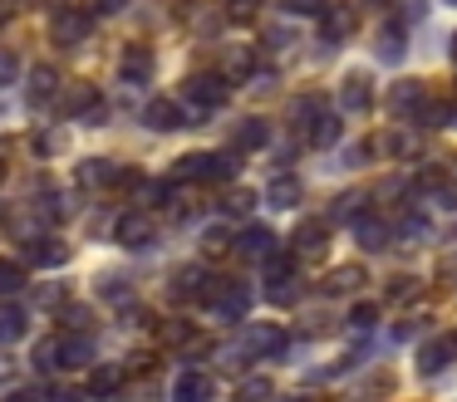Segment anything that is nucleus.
Masks as SVG:
<instances>
[{
	"instance_id": "1",
	"label": "nucleus",
	"mask_w": 457,
	"mask_h": 402,
	"mask_svg": "<svg viewBox=\"0 0 457 402\" xmlns=\"http://www.w3.org/2000/svg\"><path fill=\"white\" fill-rule=\"evenodd\" d=\"M89 363H94V339H89V333H70V329H64L60 339H50V343L35 349V368H40V373H50V368L79 373V368H89Z\"/></svg>"
},
{
	"instance_id": "2",
	"label": "nucleus",
	"mask_w": 457,
	"mask_h": 402,
	"mask_svg": "<svg viewBox=\"0 0 457 402\" xmlns=\"http://www.w3.org/2000/svg\"><path fill=\"white\" fill-rule=\"evenodd\" d=\"M241 152H187L172 162V182H231Z\"/></svg>"
},
{
	"instance_id": "3",
	"label": "nucleus",
	"mask_w": 457,
	"mask_h": 402,
	"mask_svg": "<svg viewBox=\"0 0 457 402\" xmlns=\"http://www.w3.org/2000/svg\"><path fill=\"white\" fill-rule=\"evenodd\" d=\"M286 349H290L286 329H276V324H246V329L237 333V343L227 349V363H246V358H280Z\"/></svg>"
},
{
	"instance_id": "4",
	"label": "nucleus",
	"mask_w": 457,
	"mask_h": 402,
	"mask_svg": "<svg viewBox=\"0 0 457 402\" xmlns=\"http://www.w3.org/2000/svg\"><path fill=\"white\" fill-rule=\"evenodd\" d=\"M182 98H187L192 113H221V108L231 103V84L221 74H192L187 84H182Z\"/></svg>"
},
{
	"instance_id": "5",
	"label": "nucleus",
	"mask_w": 457,
	"mask_h": 402,
	"mask_svg": "<svg viewBox=\"0 0 457 402\" xmlns=\"http://www.w3.org/2000/svg\"><path fill=\"white\" fill-rule=\"evenodd\" d=\"M207 309L217 314V319H246L251 314V290L241 280H221L217 275V284H212V294H207Z\"/></svg>"
},
{
	"instance_id": "6",
	"label": "nucleus",
	"mask_w": 457,
	"mask_h": 402,
	"mask_svg": "<svg viewBox=\"0 0 457 402\" xmlns=\"http://www.w3.org/2000/svg\"><path fill=\"white\" fill-rule=\"evenodd\" d=\"M89 35H94V15H89V10H60L54 25H50V39L60 49H79Z\"/></svg>"
},
{
	"instance_id": "7",
	"label": "nucleus",
	"mask_w": 457,
	"mask_h": 402,
	"mask_svg": "<svg viewBox=\"0 0 457 402\" xmlns=\"http://www.w3.org/2000/svg\"><path fill=\"white\" fill-rule=\"evenodd\" d=\"M374 108V78L364 74V69H354V74L339 78V113H369Z\"/></svg>"
},
{
	"instance_id": "8",
	"label": "nucleus",
	"mask_w": 457,
	"mask_h": 402,
	"mask_svg": "<svg viewBox=\"0 0 457 402\" xmlns=\"http://www.w3.org/2000/svg\"><path fill=\"white\" fill-rule=\"evenodd\" d=\"M212 284H217V275H212V270H202V265H187V270H178V275H172V284H168V290H172V299H182V304H192V299H197V304H207Z\"/></svg>"
},
{
	"instance_id": "9",
	"label": "nucleus",
	"mask_w": 457,
	"mask_h": 402,
	"mask_svg": "<svg viewBox=\"0 0 457 402\" xmlns=\"http://www.w3.org/2000/svg\"><path fill=\"white\" fill-rule=\"evenodd\" d=\"M153 231H158V226H153L148 211H123L119 221H113V241H119L123 250H143V245L153 241Z\"/></svg>"
},
{
	"instance_id": "10",
	"label": "nucleus",
	"mask_w": 457,
	"mask_h": 402,
	"mask_svg": "<svg viewBox=\"0 0 457 402\" xmlns=\"http://www.w3.org/2000/svg\"><path fill=\"white\" fill-rule=\"evenodd\" d=\"M329 245V221H300L295 235H290V255L295 260H320Z\"/></svg>"
},
{
	"instance_id": "11",
	"label": "nucleus",
	"mask_w": 457,
	"mask_h": 402,
	"mask_svg": "<svg viewBox=\"0 0 457 402\" xmlns=\"http://www.w3.org/2000/svg\"><path fill=\"white\" fill-rule=\"evenodd\" d=\"M172 398L178 402H212L217 398V382H212V373H202V368H182L178 382H172Z\"/></svg>"
},
{
	"instance_id": "12",
	"label": "nucleus",
	"mask_w": 457,
	"mask_h": 402,
	"mask_svg": "<svg viewBox=\"0 0 457 402\" xmlns=\"http://www.w3.org/2000/svg\"><path fill=\"white\" fill-rule=\"evenodd\" d=\"M349 235L359 241V250L374 255V250H384V245H388V235H394V231H388V221H378V216L359 211L354 221H349Z\"/></svg>"
},
{
	"instance_id": "13",
	"label": "nucleus",
	"mask_w": 457,
	"mask_h": 402,
	"mask_svg": "<svg viewBox=\"0 0 457 402\" xmlns=\"http://www.w3.org/2000/svg\"><path fill=\"white\" fill-rule=\"evenodd\" d=\"M423 78H398L394 88H388V113L394 118H413L418 108H423Z\"/></svg>"
},
{
	"instance_id": "14",
	"label": "nucleus",
	"mask_w": 457,
	"mask_h": 402,
	"mask_svg": "<svg viewBox=\"0 0 457 402\" xmlns=\"http://www.w3.org/2000/svg\"><path fill=\"white\" fill-rule=\"evenodd\" d=\"M25 260L40 265V270H54V265L70 260V245L54 241V235H30V241H25Z\"/></svg>"
},
{
	"instance_id": "15",
	"label": "nucleus",
	"mask_w": 457,
	"mask_h": 402,
	"mask_svg": "<svg viewBox=\"0 0 457 402\" xmlns=\"http://www.w3.org/2000/svg\"><path fill=\"white\" fill-rule=\"evenodd\" d=\"M143 123H148L153 133H178V127H187V113H182L172 98H153V103L143 108Z\"/></svg>"
},
{
	"instance_id": "16",
	"label": "nucleus",
	"mask_w": 457,
	"mask_h": 402,
	"mask_svg": "<svg viewBox=\"0 0 457 402\" xmlns=\"http://www.w3.org/2000/svg\"><path fill=\"white\" fill-rule=\"evenodd\" d=\"M305 284H300V270H266V299L270 304H300Z\"/></svg>"
},
{
	"instance_id": "17",
	"label": "nucleus",
	"mask_w": 457,
	"mask_h": 402,
	"mask_svg": "<svg viewBox=\"0 0 457 402\" xmlns=\"http://www.w3.org/2000/svg\"><path fill=\"white\" fill-rule=\"evenodd\" d=\"M119 78H123V84H148V78H153V49L148 45H129V49H123Z\"/></svg>"
},
{
	"instance_id": "18",
	"label": "nucleus",
	"mask_w": 457,
	"mask_h": 402,
	"mask_svg": "<svg viewBox=\"0 0 457 402\" xmlns=\"http://www.w3.org/2000/svg\"><path fill=\"white\" fill-rule=\"evenodd\" d=\"M60 108L70 118H84V123H94V118H99V88L94 84H74L70 94L60 98Z\"/></svg>"
},
{
	"instance_id": "19",
	"label": "nucleus",
	"mask_w": 457,
	"mask_h": 402,
	"mask_svg": "<svg viewBox=\"0 0 457 402\" xmlns=\"http://www.w3.org/2000/svg\"><path fill=\"white\" fill-rule=\"evenodd\" d=\"M270 143V127L266 118H246V123L231 127V152H261Z\"/></svg>"
},
{
	"instance_id": "20",
	"label": "nucleus",
	"mask_w": 457,
	"mask_h": 402,
	"mask_svg": "<svg viewBox=\"0 0 457 402\" xmlns=\"http://www.w3.org/2000/svg\"><path fill=\"white\" fill-rule=\"evenodd\" d=\"M54 98H60V69H54V64L30 69V103L35 108H50Z\"/></svg>"
},
{
	"instance_id": "21",
	"label": "nucleus",
	"mask_w": 457,
	"mask_h": 402,
	"mask_svg": "<svg viewBox=\"0 0 457 402\" xmlns=\"http://www.w3.org/2000/svg\"><path fill=\"white\" fill-rule=\"evenodd\" d=\"M300 196H305L300 176H290V172L270 176V186H266V206H276V211H290V206H300Z\"/></svg>"
},
{
	"instance_id": "22",
	"label": "nucleus",
	"mask_w": 457,
	"mask_h": 402,
	"mask_svg": "<svg viewBox=\"0 0 457 402\" xmlns=\"http://www.w3.org/2000/svg\"><path fill=\"white\" fill-rule=\"evenodd\" d=\"M453 358H457L453 339H433V343H423V349H418V373H423V378H433V373H443Z\"/></svg>"
},
{
	"instance_id": "23",
	"label": "nucleus",
	"mask_w": 457,
	"mask_h": 402,
	"mask_svg": "<svg viewBox=\"0 0 457 402\" xmlns=\"http://www.w3.org/2000/svg\"><path fill=\"white\" fill-rule=\"evenodd\" d=\"M270 250H276V235H270L266 226H246V231L237 235V255H246V260H266Z\"/></svg>"
},
{
	"instance_id": "24",
	"label": "nucleus",
	"mask_w": 457,
	"mask_h": 402,
	"mask_svg": "<svg viewBox=\"0 0 457 402\" xmlns=\"http://www.w3.org/2000/svg\"><path fill=\"white\" fill-rule=\"evenodd\" d=\"M339 133H345L339 113H325V108H320V113H315V123L305 127V143H310V147H335V143H339Z\"/></svg>"
},
{
	"instance_id": "25",
	"label": "nucleus",
	"mask_w": 457,
	"mask_h": 402,
	"mask_svg": "<svg viewBox=\"0 0 457 402\" xmlns=\"http://www.w3.org/2000/svg\"><path fill=\"white\" fill-rule=\"evenodd\" d=\"M418 127H457V103H443V98H423V108L413 113Z\"/></svg>"
},
{
	"instance_id": "26",
	"label": "nucleus",
	"mask_w": 457,
	"mask_h": 402,
	"mask_svg": "<svg viewBox=\"0 0 457 402\" xmlns=\"http://www.w3.org/2000/svg\"><path fill=\"white\" fill-rule=\"evenodd\" d=\"M158 343L162 349H192V343H197V324L192 319H162L158 324Z\"/></svg>"
},
{
	"instance_id": "27",
	"label": "nucleus",
	"mask_w": 457,
	"mask_h": 402,
	"mask_svg": "<svg viewBox=\"0 0 457 402\" xmlns=\"http://www.w3.org/2000/svg\"><path fill=\"white\" fill-rule=\"evenodd\" d=\"M237 250V235L227 231V226H207V231H202V255H207V260H221V255H231Z\"/></svg>"
},
{
	"instance_id": "28",
	"label": "nucleus",
	"mask_w": 457,
	"mask_h": 402,
	"mask_svg": "<svg viewBox=\"0 0 457 402\" xmlns=\"http://www.w3.org/2000/svg\"><path fill=\"white\" fill-rule=\"evenodd\" d=\"M25 329H30L25 309H15V304H0V343H21Z\"/></svg>"
},
{
	"instance_id": "29",
	"label": "nucleus",
	"mask_w": 457,
	"mask_h": 402,
	"mask_svg": "<svg viewBox=\"0 0 457 402\" xmlns=\"http://www.w3.org/2000/svg\"><path fill=\"white\" fill-rule=\"evenodd\" d=\"M119 388H123V368H94V373H89V398H94V402L113 398Z\"/></svg>"
},
{
	"instance_id": "30",
	"label": "nucleus",
	"mask_w": 457,
	"mask_h": 402,
	"mask_svg": "<svg viewBox=\"0 0 457 402\" xmlns=\"http://www.w3.org/2000/svg\"><path fill=\"white\" fill-rule=\"evenodd\" d=\"M369 147H378V152H394V157H413V133H403V127H388L378 143H369Z\"/></svg>"
},
{
	"instance_id": "31",
	"label": "nucleus",
	"mask_w": 457,
	"mask_h": 402,
	"mask_svg": "<svg viewBox=\"0 0 457 402\" xmlns=\"http://www.w3.org/2000/svg\"><path fill=\"white\" fill-rule=\"evenodd\" d=\"M364 201H369L364 192H345V196H335V206H329V221H345V226H349L359 211H364Z\"/></svg>"
},
{
	"instance_id": "32",
	"label": "nucleus",
	"mask_w": 457,
	"mask_h": 402,
	"mask_svg": "<svg viewBox=\"0 0 457 402\" xmlns=\"http://www.w3.org/2000/svg\"><path fill=\"white\" fill-rule=\"evenodd\" d=\"M403 25H384V35H378V59H388V64H398L403 59Z\"/></svg>"
},
{
	"instance_id": "33",
	"label": "nucleus",
	"mask_w": 457,
	"mask_h": 402,
	"mask_svg": "<svg viewBox=\"0 0 457 402\" xmlns=\"http://www.w3.org/2000/svg\"><path fill=\"white\" fill-rule=\"evenodd\" d=\"M359 284H364V270H359V265H339V270L325 280V290L329 294H349V290H359Z\"/></svg>"
},
{
	"instance_id": "34",
	"label": "nucleus",
	"mask_w": 457,
	"mask_h": 402,
	"mask_svg": "<svg viewBox=\"0 0 457 402\" xmlns=\"http://www.w3.org/2000/svg\"><path fill=\"white\" fill-rule=\"evenodd\" d=\"M320 25H325L329 39H345L349 29H354V10H325V15H320Z\"/></svg>"
},
{
	"instance_id": "35",
	"label": "nucleus",
	"mask_w": 457,
	"mask_h": 402,
	"mask_svg": "<svg viewBox=\"0 0 457 402\" xmlns=\"http://www.w3.org/2000/svg\"><path fill=\"white\" fill-rule=\"evenodd\" d=\"M21 290H25V270L15 260H0V299H11Z\"/></svg>"
},
{
	"instance_id": "36",
	"label": "nucleus",
	"mask_w": 457,
	"mask_h": 402,
	"mask_svg": "<svg viewBox=\"0 0 457 402\" xmlns=\"http://www.w3.org/2000/svg\"><path fill=\"white\" fill-rule=\"evenodd\" d=\"M30 147H35L40 157H60V152H64V133H60V127H40V133L30 137Z\"/></svg>"
},
{
	"instance_id": "37",
	"label": "nucleus",
	"mask_w": 457,
	"mask_h": 402,
	"mask_svg": "<svg viewBox=\"0 0 457 402\" xmlns=\"http://www.w3.org/2000/svg\"><path fill=\"white\" fill-rule=\"evenodd\" d=\"M270 392L276 388H270L266 378H241L237 382V402H270Z\"/></svg>"
},
{
	"instance_id": "38",
	"label": "nucleus",
	"mask_w": 457,
	"mask_h": 402,
	"mask_svg": "<svg viewBox=\"0 0 457 402\" xmlns=\"http://www.w3.org/2000/svg\"><path fill=\"white\" fill-rule=\"evenodd\" d=\"M99 294H104L109 304H129V299H133L129 280H119V275H99Z\"/></svg>"
},
{
	"instance_id": "39",
	"label": "nucleus",
	"mask_w": 457,
	"mask_h": 402,
	"mask_svg": "<svg viewBox=\"0 0 457 402\" xmlns=\"http://www.w3.org/2000/svg\"><path fill=\"white\" fill-rule=\"evenodd\" d=\"M60 324H64L70 333H79V329H89V324H94V314L84 309V304H64V309H60Z\"/></svg>"
},
{
	"instance_id": "40",
	"label": "nucleus",
	"mask_w": 457,
	"mask_h": 402,
	"mask_svg": "<svg viewBox=\"0 0 457 402\" xmlns=\"http://www.w3.org/2000/svg\"><path fill=\"white\" fill-rule=\"evenodd\" d=\"M251 64H256V59H251V49H231V54H227V74H221V78H227V84H231V78H246Z\"/></svg>"
},
{
	"instance_id": "41",
	"label": "nucleus",
	"mask_w": 457,
	"mask_h": 402,
	"mask_svg": "<svg viewBox=\"0 0 457 402\" xmlns=\"http://www.w3.org/2000/svg\"><path fill=\"white\" fill-rule=\"evenodd\" d=\"M315 113H320V98H295V103H290V123L295 127H310Z\"/></svg>"
},
{
	"instance_id": "42",
	"label": "nucleus",
	"mask_w": 457,
	"mask_h": 402,
	"mask_svg": "<svg viewBox=\"0 0 457 402\" xmlns=\"http://www.w3.org/2000/svg\"><path fill=\"white\" fill-rule=\"evenodd\" d=\"M221 206H227V216H246L251 206H256V196H251L246 186H237V192H231V196H227V201H221Z\"/></svg>"
},
{
	"instance_id": "43",
	"label": "nucleus",
	"mask_w": 457,
	"mask_h": 402,
	"mask_svg": "<svg viewBox=\"0 0 457 402\" xmlns=\"http://www.w3.org/2000/svg\"><path fill=\"white\" fill-rule=\"evenodd\" d=\"M374 319H378V309H374V304H354V309H349V324H354L359 333H364V329H374Z\"/></svg>"
},
{
	"instance_id": "44",
	"label": "nucleus",
	"mask_w": 457,
	"mask_h": 402,
	"mask_svg": "<svg viewBox=\"0 0 457 402\" xmlns=\"http://www.w3.org/2000/svg\"><path fill=\"white\" fill-rule=\"evenodd\" d=\"M286 10H290V15H315L320 20L329 5H325V0H286Z\"/></svg>"
},
{
	"instance_id": "45",
	"label": "nucleus",
	"mask_w": 457,
	"mask_h": 402,
	"mask_svg": "<svg viewBox=\"0 0 457 402\" xmlns=\"http://www.w3.org/2000/svg\"><path fill=\"white\" fill-rule=\"evenodd\" d=\"M413 294H418L413 275H398V284H388V299H413Z\"/></svg>"
},
{
	"instance_id": "46",
	"label": "nucleus",
	"mask_w": 457,
	"mask_h": 402,
	"mask_svg": "<svg viewBox=\"0 0 457 402\" xmlns=\"http://www.w3.org/2000/svg\"><path fill=\"white\" fill-rule=\"evenodd\" d=\"M15 69H21V64H15V54H11V49H0V88L15 78Z\"/></svg>"
},
{
	"instance_id": "47",
	"label": "nucleus",
	"mask_w": 457,
	"mask_h": 402,
	"mask_svg": "<svg viewBox=\"0 0 457 402\" xmlns=\"http://www.w3.org/2000/svg\"><path fill=\"white\" fill-rule=\"evenodd\" d=\"M256 5H261V0H231V15H251Z\"/></svg>"
},
{
	"instance_id": "48",
	"label": "nucleus",
	"mask_w": 457,
	"mask_h": 402,
	"mask_svg": "<svg viewBox=\"0 0 457 402\" xmlns=\"http://www.w3.org/2000/svg\"><path fill=\"white\" fill-rule=\"evenodd\" d=\"M11 402H45V392H15Z\"/></svg>"
},
{
	"instance_id": "49",
	"label": "nucleus",
	"mask_w": 457,
	"mask_h": 402,
	"mask_svg": "<svg viewBox=\"0 0 457 402\" xmlns=\"http://www.w3.org/2000/svg\"><path fill=\"white\" fill-rule=\"evenodd\" d=\"M119 5H123V0H99V10H104V15H113Z\"/></svg>"
},
{
	"instance_id": "50",
	"label": "nucleus",
	"mask_w": 457,
	"mask_h": 402,
	"mask_svg": "<svg viewBox=\"0 0 457 402\" xmlns=\"http://www.w3.org/2000/svg\"><path fill=\"white\" fill-rule=\"evenodd\" d=\"M5 20H11V5H5V0H0V25H5Z\"/></svg>"
},
{
	"instance_id": "51",
	"label": "nucleus",
	"mask_w": 457,
	"mask_h": 402,
	"mask_svg": "<svg viewBox=\"0 0 457 402\" xmlns=\"http://www.w3.org/2000/svg\"><path fill=\"white\" fill-rule=\"evenodd\" d=\"M0 182H5V157H0Z\"/></svg>"
},
{
	"instance_id": "52",
	"label": "nucleus",
	"mask_w": 457,
	"mask_h": 402,
	"mask_svg": "<svg viewBox=\"0 0 457 402\" xmlns=\"http://www.w3.org/2000/svg\"><path fill=\"white\" fill-rule=\"evenodd\" d=\"M364 5H388V0H364Z\"/></svg>"
},
{
	"instance_id": "53",
	"label": "nucleus",
	"mask_w": 457,
	"mask_h": 402,
	"mask_svg": "<svg viewBox=\"0 0 457 402\" xmlns=\"http://www.w3.org/2000/svg\"><path fill=\"white\" fill-rule=\"evenodd\" d=\"M290 402H315V398H290Z\"/></svg>"
},
{
	"instance_id": "54",
	"label": "nucleus",
	"mask_w": 457,
	"mask_h": 402,
	"mask_svg": "<svg viewBox=\"0 0 457 402\" xmlns=\"http://www.w3.org/2000/svg\"><path fill=\"white\" fill-rule=\"evenodd\" d=\"M453 59H457V35H453Z\"/></svg>"
},
{
	"instance_id": "55",
	"label": "nucleus",
	"mask_w": 457,
	"mask_h": 402,
	"mask_svg": "<svg viewBox=\"0 0 457 402\" xmlns=\"http://www.w3.org/2000/svg\"><path fill=\"white\" fill-rule=\"evenodd\" d=\"M453 349H457V333H453Z\"/></svg>"
},
{
	"instance_id": "56",
	"label": "nucleus",
	"mask_w": 457,
	"mask_h": 402,
	"mask_svg": "<svg viewBox=\"0 0 457 402\" xmlns=\"http://www.w3.org/2000/svg\"><path fill=\"white\" fill-rule=\"evenodd\" d=\"M0 157H5V147H0Z\"/></svg>"
},
{
	"instance_id": "57",
	"label": "nucleus",
	"mask_w": 457,
	"mask_h": 402,
	"mask_svg": "<svg viewBox=\"0 0 457 402\" xmlns=\"http://www.w3.org/2000/svg\"><path fill=\"white\" fill-rule=\"evenodd\" d=\"M447 5H457V0H447Z\"/></svg>"
}]
</instances>
